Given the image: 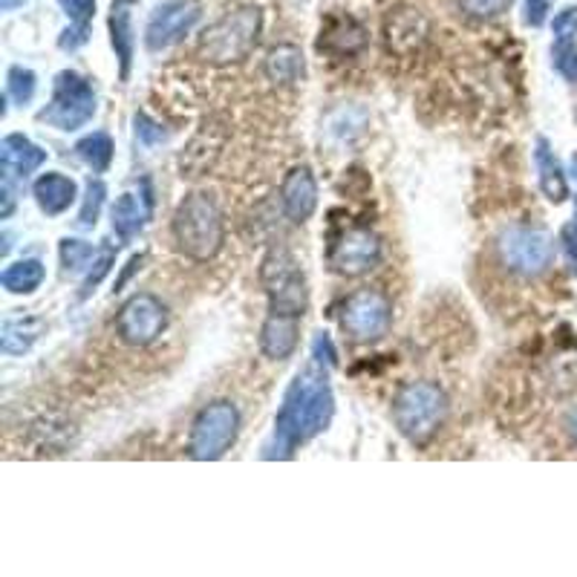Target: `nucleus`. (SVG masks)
<instances>
[{
	"mask_svg": "<svg viewBox=\"0 0 577 577\" xmlns=\"http://www.w3.org/2000/svg\"><path fill=\"white\" fill-rule=\"evenodd\" d=\"M241 436V410L232 402H211L196 413L188 434V457L196 462H217Z\"/></svg>",
	"mask_w": 577,
	"mask_h": 577,
	"instance_id": "7",
	"label": "nucleus"
},
{
	"mask_svg": "<svg viewBox=\"0 0 577 577\" xmlns=\"http://www.w3.org/2000/svg\"><path fill=\"white\" fill-rule=\"evenodd\" d=\"M58 255H61V266H64L67 271H84L90 269L93 260L98 257V252L96 246H90V243L75 241V237H64V241H61Z\"/></svg>",
	"mask_w": 577,
	"mask_h": 577,
	"instance_id": "26",
	"label": "nucleus"
},
{
	"mask_svg": "<svg viewBox=\"0 0 577 577\" xmlns=\"http://www.w3.org/2000/svg\"><path fill=\"white\" fill-rule=\"evenodd\" d=\"M534 162H537V173H541V191L546 194L548 203H563L569 196V182H566V173L557 162L555 150L543 136L537 139V148H534Z\"/></svg>",
	"mask_w": 577,
	"mask_h": 577,
	"instance_id": "19",
	"label": "nucleus"
},
{
	"mask_svg": "<svg viewBox=\"0 0 577 577\" xmlns=\"http://www.w3.org/2000/svg\"><path fill=\"white\" fill-rule=\"evenodd\" d=\"M318 46L327 50V53L338 55V58H344V55H355L367 46V30H364V26H361V23L350 15L332 18V21L327 23V30L321 32V44Z\"/></svg>",
	"mask_w": 577,
	"mask_h": 577,
	"instance_id": "18",
	"label": "nucleus"
},
{
	"mask_svg": "<svg viewBox=\"0 0 577 577\" xmlns=\"http://www.w3.org/2000/svg\"><path fill=\"white\" fill-rule=\"evenodd\" d=\"M133 125H136V139H139L142 145H148V148H153V145H162L168 139L165 130L159 128L157 121L150 119V116H145V113H136Z\"/></svg>",
	"mask_w": 577,
	"mask_h": 577,
	"instance_id": "31",
	"label": "nucleus"
},
{
	"mask_svg": "<svg viewBox=\"0 0 577 577\" xmlns=\"http://www.w3.org/2000/svg\"><path fill=\"white\" fill-rule=\"evenodd\" d=\"M569 428H571V434H575V439H577V410L571 413V419H569Z\"/></svg>",
	"mask_w": 577,
	"mask_h": 577,
	"instance_id": "40",
	"label": "nucleus"
},
{
	"mask_svg": "<svg viewBox=\"0 0 577 577\" xmlns=\"http://www.w3.org/2000/svg\"><path fill=\"white\" fill-rule=\"evenodd\" d=\"M563 248H566V257L569 263L577 269V225H569V228H563Z\"/></svg>",
	"mask_w": 577,
	"mask_h": 577,
	"instance_id": "38",
	"label": "nucleus"
},
{
	"mask_svg": "<svg viewBox=\"0 0 577 577\" xmlns=\"http://www.w3.org/2000/svg\"><path fill=\"white\" fill-rule=\"evenodd\" d=\"M44 332V321L32 316H21V318H9L3 321V332H0V346L7 355H23L30 353L32 344Z\"/></svg>",
	"mask_w": 577,
	"mask_h": 577,
	"instance_id": "23",
	"label": "nucleus"
},
{
	"mask_svg": "<svg viewBox=\"0 0 577 577\" xmlns=\"http://www.w3.org/2000/svg\"><path fill=\"white\" fill-rule=\"evenodd\" d=\"M450 413L448 393L436 382H410L393 398V421L407 442L421 448L434 442Z\"/></svg>",
	"mask_w": 577,
	"mask_h": 577,
	"instance_id": "4",
	"label": "nucleus"
},
{
	"mask_svg": "<svg viewBox=\"0 0 577 577\" xmlns=\"http://www.w3.org/2000/svg\"><path fill=\"white\" fill-rule=\"evenodd\" d=\"M327 260L341 278H361L382 263V241L370 228H346L330 246Z\"/></svg>",
	"mask_w": 577,
	"mask_h": 577,
	"instance_id": "12",
	"label": "nucleus"
},
{
	"mask_svg": "<svg viewBox=\"0 0 577 577\" xmlns=\"http://www.w3.org/2000/svg\"><path fill=\"white\" fill-rule=\"evenodd\" d=\"M312 361L323 364V367H335L338 364V353L335 344H332V338L327 332H318L316 341H312Z\"/></svg>",
	"mask_w": 577,
	"mask_h": 577,
	"instance_id": "35",
	"label": "nucleus"
},
{
	"mask_svg": "<svg viewBox=\"0 0 577 577\" xmlns=\"http://www.w3.org/2000/svg\"><path fill=\"white\" fill-rule=\"evenodd\" d=\"M173 241L182 255L196 263H209L220 255L225 243V225L214 196L194 191L173 211Z\"/></svg>",
	"mask_w": 577,
	"mask_h": 577,
	"instance_id": "2",
	"label": "nucleus"
},
{
	"mask_svg": "<svg viewBox=\"0 0 577 577\" xmlns=\"http://www.w3.org/2000/svg\"><path fill=\"white\" fill-rule=\"evenodd\" d=\"M38 209L44 211L46 217H58L64 211H70V205L78 200V185L75 180L64 177V173H44L41 180L32 185Z\"/></svg>",
	"mask_w": 577,
	"mask_h": 577,
	"instance_id": "17",
	"label": "nucleus"
},
{
	"mask_svg": "<svg viewBox=\"0 0 577 577\" xmlns=\"http://www.w3.org/2000/svg\"><path fill=\"white\" fill-rule=\"evenodd\" d=\"M142 263H145V255H133V257H130V263H128V271H125V275H121V278H119V284H116V292H119L121 286L128 284V280H130V275H133L136 269H142Z\"/></svg>",
	"mask_w": 577,
	"mask_h": 577,
	"instance_id": "39",
	"label": "nucleus"
},
{
	"mask_svg": "<svg viewBox=\"0 0 577 577\" xmlns=\"http://www.w3.org/2000/svg\"><path fill=\"white\" fill-rule=\"evenodd\" d=\"M113 263H116V248L105 246L101 252H98L96 260H93L90 269H87V278H84L82 284V298H90V295L96 292V286L110 275Z\"/></svg>",
	"mask_w": 577,
	"mask_h": 577,
	"instance_id": "29",
	"label": "nucleus"
},
{
	"mask_svg": "<svg viewBox=\"0 0 577 577\" xmlns=\"http://www.w3.org/2000/svg\"><path fill=\"white\" fill-rule=\"evenodd\" d=\"M150 217V196L121 194L113 205V232L121 241H133L136 234H142L145 223Z\"/></svg>",
	"mask_w": 577,
	"mask_h": 577,
	"instance_id": "22",
	"label": "nucleus"
},
{
	"mask_svg": "<svg viewBox=\"0 0 577 577\" xmlns=\"http://www.w3.org/2000/svg\"><path fill=\"white\" fill-rule=\"evenodd\" d=\"M555 0H525V23L528 26H543Z\"/></svg>",
	"mask_w": 577,
	"mask_h": 577,
	"instance_id": "37",
	"label": "nucleus"
},
{
	"mask_svg": "<svg viewBox=\"0 0 577 577\" xmlns=\"http://www.w3.org/2000/svg\"><path fill=\"white\" fill-rule=\"evenodd\" d=\"M496 255L505 269L520 278H537L555 260V243L546 232L511 225L496 237Z\"/></svg>",
	"mask_w": 577,
	"mask_h": 577,
	"instance_id": "8",
	"label": "nucleus"
},
{
	"mask_svg": "<svg viewBox=\"0 0 577 577\" xmlns=\"http://www.w3.org/2000/svg\"><path fill=\"white\" fill-rule=\"evenodd\" d=\"M280 209L292 223H307L318 209V182L307 165H298L286 173L280 185Z\"/></svg>",
	"mask_w": 577,
	"mask_h": 577,
	"instance_id": "14",
	"label": "nucleus"
},
{
	"mask_svg": "<svg viewBox=\"0 0 577 577\" xmlns=\"http://www.w3.org/2000/svg\"><path fill=\"white\" fill-rule=\"evenodd\" d=\"M552 32H555L557 44H569L577 35V7H566L563 12H557L552 21Z\"/></svg>",
	"mask_w": 577,
	"mask_h": 577,
	"instance_id": "33",
	"label": "nucleus"
},
{
	"mask_svg": "<svg viewBox=\"0 0 577 577\" xmlns=\"http://www.w3.org/2000/svg\"><path fill=\"white\" fill-rule=\"evenodd\" d=\"M110 41L113 50H116V58H119V70H121V82H128L130 75V64H133V21H130L128 3L125 0H113L110 9Z\"/></svg>",
	"mask_w": 577,
	"mask_h": 577,
	"instance_id": "20",
	"label": "nucleus"
},
{
	"mask_svg": "<svg viewBox=\"0 0 577 577\" xmlns=\"http://www.w3.org/2000/svg\"><path fill=\"white\" fill-rule=\"evenodd\" d=\"M87 41H90V26H75V23H70L67 30L61 32L58 46L64 53H75V50L87 44Z\"/></svg>",
	"mask_w": 577,
	"mask_h": 577,
	"instance_id": "36",
	"label": "nucleus"
},
{
	"mask_svg": "<svg viewBox=\"0 0 577 577\" xmlns=\"http://www.w3.org/2000/svg\"><path fill=\"white\" fill-rule=\"evenodd\" d=\"M260 284L269 298L271 316H289L303 321L309 309L307 275L289 248L275 246L266 252L260 263Z\"/></svg>",
	"mask_w": 577,
	"mask_h": 577,
	"instance_id": "5",
	"label": "nucleus"
},
{
	"mask_svg": "<svg viewBox=\"0 0 577 577\" xmlns=\"http://www.w3.org/2000/svg\"><path fill=\"white\" fill-rule=\"evenodd\" d=\"M514 0H459V7L468 18L477 21H494V18L505 15Z\"/></svg>",
	"mask_w": 577,
	"mask_h": 577,
	"instance_id": "30",
	"label": "nucleus"
},
{
	"mask_svg": "<svg viewBox=\"0 0 577 577\" xmlns=\"http://www.w3.org/2000/svg\"><path fill=\"white\" fill-rule=\"evenodd\" d=\"M46 162V150L21 133H9L0 142V171L7 185H23Z\"/></svg>",
	"mask_w": 577,
	"mask_h": 577,
	"instance_id": "13",
	"label": "nucleus"
},
{
	"mask_svg": "<svg viewBox=\"0 0 577 577\" xmlns=\"http://www.w3.org/2000/svg\"><path fill=\"white\" fill-rule=\"evenodd\" d=\"M125 3H133V0H125Z\"/></svg>",
	"mask_w": 577,
	"mask_h": 577,
	"instance_id": "42",
	"label": "nucleus"
},
{
	"mask_svg": "<svg viewBox=\"0 0 577 577\" xmlns=\"http://www.w3.org/2000/svg\"><path fill=\"white\" fill-rule=\"evenodd\" d=\"M393 327V303L378 289H359L341 307V330L355 344H375Z\"/></svg>",
	"mask_w": 577,
	"mask_h": 577,
	"instance_id": "9",
	"label": "nucleus"
},
{
	"mask_svg": "<svg viewBox=\"0 0 577 577\" xmlns=\"http://www.w3.org/2000/svg\"><path fill=\"white\" fill-rule=\"evenodd\" d=\"M263 73L269 75V82L275 84H298L307 75V58L300 53V46L280 44L266 55Z\"/></svg>",
	"mask_w": 577,
	"mask_h": 577,
	"instance_id": "21",
	"label": "nucleus"
},
{
	"mask_svg": "<svg viewBox=\"0 0 577 577\" xmlns=\"http://www.w3.org/2000/svg\"><path fill=\"white\" fill-rule=\"evenodd\" d=\"M168 330V307L162 298L150 292H136L121 303L119 316H116V332L128 346H150L159 341V335Z\"/></svg>",
	"mask_w": 577,
	"mask_h": 577,
	"instance_id": "10",
	"label": "nucleus"
},
{
	"mask_svg": "<svg viewBox=\"0 0 577 577\" xmlns=\"http://www.w3.org/2000/svg\"><path fill=\"white\" fill-rule=\"evenodd\" d=\"M203 18V7L196 0H165L153 9L145 26V46L150 53H162L180 44L182 38L191 35L196 23Z\"/></svg>",
	"mask_w": 577,
	"mask_h": 577,
	"instance_id": "11",
	"label": "nucleus"
},
{
	"mask_svg": "<svg viewBox=\"0 0 577 577\" xmlns=\"http://www.w3.org/2000/svg\"><path fill=\"white\" fill-rule=\"evenodd\" d=\"M38 78L30 67H9L7 75V96L15 101V105H30L32 96H35Z\"/></svg>",
	"mask_w": 577,
	"mask_h": 577,
	"instance_id": "27",
	"label": "nucleus"
},
{
	"mask_svg": "<svg viewBox=\"0 0 577 577\" xmlns=\"http://www.w3.org/2000/svg\"><path fill=\"white\" fill-rule=\"evenodd\" d=\"M107 200V185L101 180L87 182V191H84V203L78 211V225L82 228H93L98 223V214H101V205Z\"/></svg>",
	"mask_w": 577,
	"mask_h": 577,
	"instance_id": "28",
	"label": "nucleus"
},
{
	"mask_svg": "<svg viewBox=\"0 0 577 577\" xmlns=\"http://www.w3.org/2000/svg\"><path fill=\"white\" fill-rule=\"evenodd\" d=\"M113 153H116V145H113L110 133H105V130H96V133L84 136L82 142L75 145V157L82 159L84 165L90 168L93 173L110 171Z\"/></svg>",
	"mask_w": 577,
	"mask_h": 577,
	"instance_id": "25",
	"label": "nucleus"
},
{
	"mask_svg": "<svg viewBox=\"0 0 577 577\" xmlns=\"http://www.w3.org/2000/svg\"><path fill=\"white\" fill-rule=\"evenodd\" d=\"M298 335H300V318L271 316L269 312V318H266L260 327L263 355L271 361L292 359L295 350H298Z\"/></svg>",
	"mask_w": 577,
	"mask_h": 577,
	"instance_id": "15",
	"label": "nucleus"
},
{
	"mask_svg": "<svg viewBox=\"0 0 577 577\" xmlns=\"http://www.w3.org/2000/svg\"><path fill=\"white\" fill-rule=\"evenodd\" d=\"M96 110L98 93L90 78H84L75 70H61L55 75L53 98H50V105L44 110H38V121H44L46 128L73 133V130L84 128L87 121H93Z\"/></svg>",
	"mask_w": 577,
	"mask_h": 577,
	"instance_id": "6",
	"label": "nucleus"
},
{
	"mask_svg": "<svg viewBox=\"0 0 577 577\" xmlns=\"http://www.w3.org/2000/svg\"><path fill=\"white\" fill-rule=\"evenodd\" d=\"M384 35L393 53H410L428 38V21L421 18L419 9H398L387 18Z\"/></svg>",
	"mask_w": 577,
	"mask_h": 577,
	"instance_id": "16",
	"label": "nucleus"
},
{
	"mask_svg": "<svg viewBox=\"0 0 577 577\" xmlns=\"http://www.w3.org/2000/svg\"><path fill=\"white\" fill-rule=\"evenodd\" d=\"M260 32V7H237L232 12H225L211 26H205L200 41H196V53H200L205 64H214V67L241 64V61H246L248 55L255 53Z\"/></svg>",
	"mask_w": 577,
	"mask_h": 577,
	"instance_id": "3",
	"label": "nucleus"
},
{
	"mask_svg": "<svg viewBox=\"0 0 577 577\" xmlns=\"http://www.w3.org/2000/svg\"><path fill=\"white\" fill-rule=\"evenodd\" d=\"M44 263L35 260V257H26V260H18L12 263V266H7L3 275H0V284L12 295H32L38 286L44 284Z\"/></svg>",
	"mask_w": 577,
	"mask_h": 577,
	"instance_id": "24",
	"label": "nucleus"
},
{
	"mask_svg": "<svg viewBox=\"0 0 577 577\" xmlns=\"http://www.w3.org/2000/svg\"><path fill=\"white\" fill-rule=\"evenodd\" d=\"M58 3L67 12L70 23H75V26H90L93 15H96V0H58Z\"/></svg>",
	"mask_w": 577,
	"mask_h": 577,
	"instance_id": "32",
	"label": "nucleus"
},
{
	"mask_svg": "<svg viewBox=\"0 0 577 577\" xmlns=\"http://www.w3.org/2000/svg\"><path fill=\"white\" fill-rule=\"evenodd\" d=\"M335 413L332 396L330 367L318 361H309L289 384L278 416H275V434L263 448V459H292L300 445L312 442L318 434L330 428Z\"/></svg>",
	"mask_w": 577,
	"mask_h": 577,
	"instance_id": "1",
	"label": "nucleus"
},
{
	"mask_svg": "<svg viewBox=\"0 0 577 577\" xmlns=\"http://www.w3.org/2000/svg\"><path fill=\"white\" fill-rule=\"evenodd\" d=\"M555 67L563 78L577 84V46L571 44H557L555 46Z\"/></svg>",
	"mask_w": 577,
	"mask_h": 577,
	"instance_id": "34",
	"label": "nucleus"
},
{
	"mask_svg": "<svg viewBox=\"0 0 577 577\" xmlns=\"http://www.w3.org/2000/svg\"><path fill=\"white\" fill-rule=\"evenodd\" d=\"M575 225H577V205H575Z\"/></svg>",
	"mask_w": 577,
	"mask_h": 577,
	"instance_id": "41",
	"label": "nucleus"
}]
</instances>
